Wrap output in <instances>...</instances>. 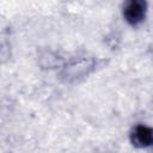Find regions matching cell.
Listing matches in <instances>:
<instances>
[{
    "instance_id": "cell-2",
    "label": "cell",
    "mask_w": 153,
    "mask_h": 153,
    "mask_svg": "<svg viewBox=\"0 0 153 153\" xmlns=\"http://www.w3.org/2000/svg\"><path fill=\"white\" fill-rule=\"evenodd\" d=\"M153 141L152 137V130L145 126H139L134 129L133 131V142L136 146L140 147H145V146H149Z\"/></svg>"
},
{
    "instance_id": "cell-1",
    "label": "cell",
    "mask_w": 153,
    "mask_h": 153,
    "mask_svg": "<svg viewBox=\"0 0 153 153\" xmlns=\"http://www.w3.org/2000/svg\"><path fill=\"white\" fill-rule=\"evenodd\" d=\"M145 8H146L145 0H128L124 8L126 18L130 23L136 24L143 19Z\"/></svg>"
}]
</instances>
